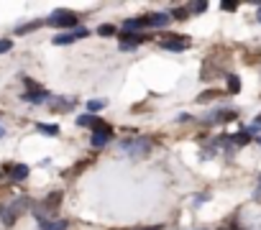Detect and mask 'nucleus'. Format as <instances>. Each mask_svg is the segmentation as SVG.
Wrapping results in <instances>:
<instances>
[{
  "label": "nucleus",
  "instance_id": "obj_1",
  "mask_svg": "<svg viewBox=\"0 0 261 230\" xmlns=\"http://www.w3.org/2000/svg\"><path fill=\"white\" fill-rule=\"evenodd\" d=\"M49 26H56V28H72L77 26V13L72 10H54L49 18H46Z\"/></svg>",
  "mask_w": 261,
  "mask_h": 230
},
{
  "label": "nucleus",
  "instance_id": "obj_2",
  "mask_svg": "<svg viewBox=\"0 0 261 230\" xmlns=\"http://www.w3.org/2000/svg\"><path fill=\"white\" fill-rule=\"evenodd\" d=\"M120 148L130 156V158H141V156H146L148 154V148H151V144L146 141V138H134V141H126V144H120Z\"/></svg>",
  "mask_w": 261,
  "mask_h": 230
},
{
  "label": "nucleus",
  "instance_id": "obj_3",
  "mask_svg": "<svg viewBox=\"0 0 261 230\" xmlns=\"http://www.w3.org/2000/svg\"><path fill=\"white\" fill-rule=\"evenodd\" d=\"M169 16L166 13H146L144 18H141V23L144 26H154V28H164V26H169Z\"/></svg>",
  "mask_w": 261,
  "mask_h": 230
},
{
  "label": "nucleus",
  "instance_id": "obj_4",
  "mask_svg": "<svg viewBox=\"0 0 261 230\" xmlns=\"http://www.w3.org/2000/svg\"><path fill=\"white\" fill-rule=\"evenodd\" d=\"M187 46H190V41L184 36H169L166 41H162V49H169V52H182Z\"/></svg>",
  "mask_w": 261,
  "mask_h": 230
},
{
  "label": "nucleus",
  "instance_id": "obj_5",
  "mask_svg": "<svg viewBox=\"0 0 261 230\" xmlns=\"http://www.w3.org/2000/svg\"><path fill=\"white\" fill-rule=\"evenodd\" d=\"M87 36V28H77V31H72V34H59L56 38H54V44L56 46H67V44H74L77 38H84Z\"/></svg>",
  "mask_w": 261,
  "mask_h": 230
},
{
  "label": "nucleus",
  "instance_id": "obj_6",
  "mask_svg": "<svg viewBox=\"0 0 261 230\" xmlns=\"http://www.w3.org/2000/svg\"><path fill=\"white\" fill-rule=\"evenodd\" d=\"M108 141H110V128H108V126H100V128L92 133V146H105Z\"/></svg>",
  "mask_w": 261,
  "mask_h": 230
},
{
  "label": "nucleus",
  "instance_id": "obj_7",
  "mask_svg": "<svg viewBox=\"0 0 261 230\" xmlns=\"http://www.w3.org/2000/svg\"><path fill=\"white\" fill-rule=\"evenodd\" d=\"M233 118H236V110H218V112H212L208 118V123H228Z\"/></svg>",
  "mask_w": 261,
  "mask_h": 230
},
{
  "label": "nucleus",
  "instance_id": "obj_8",
  "mask_svg": "<svg viewBox=\"0 0 261 230\" xmlns=\"http://www.w3.org/2000/svg\"><path fill=\"white\" fill-rule=\"evenodd\" d=\"M123 38H126V41L120 44V49H123V52H128V49H134L136 44H141L146 36H141V34H123Z\"/></svg>",
  "mask_w": 261,
  "mask_h": 230
},
{
  "label": "nucleus",
  "instance_id": "obj_9",
  "mask_svg": "<svg viewBox=\"0 0 261 230\" xmlns=\"http://www.w3.org/2000/svg\"><path fill=\"white\" fill-rule=\"evenodd\" d=\"M41 230H67V220H41Z\"/></svg>",
  "mask_w": 261,
  "mask_h": 230
},
{
  "label": "nucleus",
  "instance_id": "obj_10",
  "mask_svg": "<svg viewBox=\"0 0 261 230\" xmlns=\"http://www.w3.org/2000/svg\"><path fill=\"white\" fill-rule=\"evenodd\" d=\"M46 98H49V95H46L44 90H28L26 95H24V100H28V102H44Z\"/></svg>",
  "mask_w": 261,
  "mask_h": 230
},
{
  "label": "nucleus",
  "instance_id": "obj_11",
  "mask_svg": "<svg viewBox=\"0 0 261 230\" xmlns=\"http://www.w3.org/2000/svg\"><path fill=\"white\" fill-rule=\"evenodd\" d=\"M77 123H80V126H90V128H95V130L102 126L98 118H92V115H80V120H77Z\"/></svg>",
  "mask_w": 261,
  "mask_h": 230
},
{
  "label": "nucleus",
  "instance_id": "obj_12",
  "mask_svg": "<svg viewBox=\"0 0 261 230\" xmlns=\"http://www.w3.org/2000/svg\"><path fill=\"white\" fill-rule=\"evenodd\" d=\"M28 176V166H24V164H18V166H13V179L18 182V179H26Z\"/></svg>",
  "mask_w": 261,
  "mask_h": 230
},
{
  "label": "nucleus",
  "instance_id": "obj_13",
  "mask_svg": "<svg viewBox=\"0 0 261 230\" xmlns=\"http://www.w3.org/2000/svg\"><path fill=\"white\" fill-rule=\"evenodd\" d=\"M228 92H233V95H236V92H241V82H238V77H236V74H230V77H228Z\"/></svg>",
  "mask_w": 261,
  "mask_h": 230
},
{
  "label": "nucleus",
  "instance_id": "obj_14",
  "mask_svg": "<svg viewBox=\"0 0 261 230\" xmlns=\"http://www.w3.org/2000/svg\"><path fill=\"white\" fill-rule=\"evenodd\" d=\"M248 136H251L248 130H241V133H238V136H233L230 141H236L238 146H246V144H248Z\"/></svg>",
  "mask_w": 261,
  "mask_h": 230
},
{
  "label": "nucleus",
  "instance_id": "obj_15",
  "mask_svg": "<svg viewBox=\"0 0 261 230\" xmlns=\"http://www.w3.org/2000/svg\"><path fill=\"white\" fill-rule=\"evenodd\" d=\"M108 102L105 100H90V102H87V110H90V112H98V110H102Z\"/></svg>",
  "mask_w": 261,
  "mask_h": 230
},
{
  "label": "nucleus",
  "instance_id": "obj_16",
  "mask_svg": "<svg viewBox=\"0 0 261 230\" xmlns=\"http://www.w3.org/2000/svg\"><path fill=\"white\" fill-rule=\"evenodd\" d=\"M59 200H62V194H59V192L49 194V197H46V210H54V207L59 204Z\"/></svg>",
  "mask_w": 261,
  "mask_h": 230
},
{
  "label": "nucleus",
  "instance_id": "obj_17",
  "mask_svg": "<svg viewBox=\"0 0 261 230\" xmlns=\"http://www.w3.org/2000/svg\"><path fill=\"white\" fill-rule=\"evenodd\" d=\"M98 34H100V36H113V34H116V26L105 23V26H100V28H98Z\"/></svg>",
  "mask_w": 261,
  "mask_h": 230
},
{
  "label": "nucleus",
  "instance_id": "obj_18",
  "mask_svg": "<svg viewBox=\"0 0 261 230\" xmlns=\"http://www.w3.org/2000/svg\"><path fill=\"white\" fill-rule=\"evenodd\" d=\"M13 49V41L10 38H3V41H0V54H6V52H10Z\"/></svg>",
  "mask_w": 261,
  "mask_h": 230
},
{
  "label": "nucleus",
  "instance_id": "obj_19",
  "mask_svg": "<svg viewBox=\"0 0 261 230\" xmlns=\"http://www.w3.org/2000/svg\"><path fill=\"white\" fill-rule=\"evenodd\" d=\"M38 130H41V133H49V136H56V133H59L56 126H38Z\"/></svg>",
  "mask_w": 261,
  "mask_h": 230
},
{
  "label": "nucleus",
  "instance_id": "obj_20",
  "mask_svg": "<svg viewBox=\"0 0 261 230\" xmlns=\"http://www.w3.org/2000/svg\"><path fill=\"white\" fill-rule=\"evenodd\" d=\"M41 23H26V26H18V34H26V31H34V28H38Z\"/></svg>",
  "mask_w": 261,
  "mask_h": 230
},
{
  "label": "nucleus",
  "instance_id": "obj_21",
  "mask_svg": "<svg viewBox=\"0 0 261 230\" xmlns=\"http://www.w3.org/2000/svg\"><path fill=\"white\" fill-rule=\"evenodd\" d=\"M192 10H194V13H205V10H208V3H194Z\"/></svg>",
  "mask_w": 261,
  "mask_h": 230
},
{
  "label": "nucleus",
  "instance_id": "obj_22",
  "mask_svg": "<svg viewBox=\"0 0 261 230\" xmlns=\"http://www.w3.org/2000/svg\"><path fill=\"white\" fill-rule=\"evenodd\" d=\"M220 8H223V10H236V8H238V6H236V3H233V0H228V3H223V6H220Z\"/></svg>",
  "mask_w": 261,
  "mask_h": 230
},
{
  "label": "nucleus",
  "instance_id": "obj_23",
  "mask_svg": "<svg viewBox=\"0 0 261 230\" xmlns=\"http://www.w3.org/2000/svg\"><path fill=\"white\" fill-rule=\"evenodd\" d=\"M138 230H162V225H154V228H138Z\"/></svg>",
  "mask_w": 261,
  "mask_h": 230
},
{
  "label": "nucleus",
  "instance_id": "obj_24",
  "mask_svg": "<svg viewBox=\"0 0 261 230\" xmlns=\"http://www.w3.org/2000/svg\"><path fill=\"white\" fill-rule=\"evenodd\" d=\"M258 23H261V8H258Z\"/></svg>",
  "mask_w": 261,
  "mask_h": 230
},
{
  "label": "nucleus",
  "instance_id": "obj_25",
  "mask_svg": "<svg viewBox=\"0 0 261 230\" xmlns=\"http://www.w3.org/2000/svg\"><path fill=\"white\" fill-rule=\"evenodd\" d=\"M0 136H3V128H0Z\"/></svg>",
  "mask_w": 261,
  "mask_h": 230
},
{
  "label": "nucleus",
  "instance_id": "obj_26",
  "mask_svg": "<svg viewBox=\"0 0 261 230\" xmlns=\"http://www.w3.org/2000/svg\"><path fill=\"white\" fill-rule=\"evenodd\" d=\"M258 144H261V138H258Z\"/></svg>",
  "mask_w": 261,
  "mask_h": 230
}]
</instances>
